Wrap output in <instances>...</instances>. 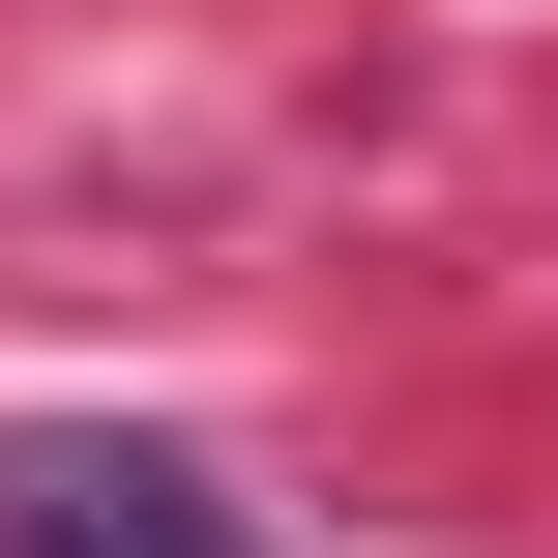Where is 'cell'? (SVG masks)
<instances>
[{
	"instance_id": "obj_1",
	"label": "cell",
	"mask_w": 558,
	"mask_h": 558,
	"mask_svg": "<svg viewBox=\"0 0 558 558\" xmlns=\"http://www.w3.org/2000/svg\"><path fill=\"white\" fill-rule=\"evenodd\" d=\"M0 558H265V500L206 441H147V412H29L0 441Z\"/></svg>"
}]
</instances>
